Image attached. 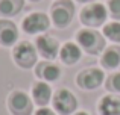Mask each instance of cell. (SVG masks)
Segmentation results:
<instances>
[{
  "label": "cell",
  "instance_id": "obj_1",
  "mask_svg": "<svg viewBox=\"0 0 120 115\" xmlns=\"http://www.w3.org/2000/svg\"><path fill=\"white\" fill-rule=\"evenodd\" d=\"M78 42L87 53H91V55L100 53L103 45H105V41H103L102 36L97 32L90 29H82L81 32H78Z\"/></svg>",
  "mask_w": 120,
  "mask_h": 115
},
{
  "label": "cell",
  "instance_id": "obj_2",
  "mask_svg": "<svg viewBox=\"0 0 120 115\" xmlns=\"http://www.w3.org/2000/svg\"><path fill=\"white\" fill-rule=\"evenodd\" d=\"M106 20V8L102 3H93L81 11V21L88 27H97Z\"/></svg>",
  "mask_w": 120,
  "mask_h": 115
},
{
  "label": "cell",
  "instance_id": "obj_3",
  "mask_svg": "<svg viewBox=\"0 0 120 115\" xmlns=\"http://www.w3.org/2000/svg\"><path fill=\"white\" fill-rule=\"evenodd\" d=\"M14 61L21 68L34 67L37 64V49L27 41L20 42L14 49Z\"/></svg>",
  "mask_w": 120,
  "mask_h": 115
},
{
  "label": "cell",
  "instance_id": "obj_4",
  "mask_svg": "<svg viewBox=\"0 0 120 115\" xmlns=\"http://www.w3.org/2000/svg\"><path fill=\"white\" fill-rule=\"evenodd\" d=\"M78 106L76 97L71 94L68 89H59L56 91V94L53 95V108L56 109V112L61 115H70L75 112Z\"/></svg>",
  "mask_w": 120,
  "mask_h": 115
},
{
  "label": "cell",
  "instance_id": "obj_5",
  "mask_svg": "<svg viewBox=\"0 0 120 115\" xmlns=\"http://www.w3.org/2000/svg\"><path fill=\"white\" fill-rule=\"evenodd\" d=\"M73 5H71L68 0H62V2H58L53 5L52 8V20L53 23L58 27H65L70 24L71 18H73Z\"/></svg>",
  "mask_w": 120,
  "mask_h": 115
},
{
  "label": "cell",
  "instance_id": "obj_6",
  "mask_svg": "<svg viewBox=\"0 0 120 115\" xmlns=\"http://www.w3.org/2000/svg\"><path fill=\"white\" fill-rule=\"evenodd\" d=\"M78 85L84 89H96L103 82V71L99 68H87L78 74Z\"/></svg>",
  "mask_w": 120,
  "mask_h": 115
},
{
  "label": "cell",
  "instance_id": "obj_7",
  "mask_svg": "<svg viewBox=\"0 0 120 115\" xmlns=\"http://www.w3.org/2000/svg\"><path fill=\"white\" fill-rule=\"evenodd\" d=\"M49 17L46 14H41V12H34V14L27 15L23 20V30L30 35H35V33L44 32V30L49 29Z\"/></svg>",
  "mask_w": 120,
  "mask_h": 115
},
{
  "label": "cell",
  "instance_id": "obj_8",
  "mask_svg": "<svg viewBox=\"0 0 120 115\" xmlns=\"http://www.w3.org/2000/svg\"><path fill=\"white\" fill-rule=\"evenodd\" d=\"M9 109L14 115H30L32 114V101L24 92L15 91L9 95Z\"/></svg>",
  "mask_w": 120,
  "mask_h": 115
},
{
  "label": "cell",
  "instance_id": "obj_9",
  "mask_svg": "<svg viewBox=\"0 0 120 115\" xmlns=\"http://www.w3.org/2000/svg\"><path fill=\"white\" fill-rule=\"evenodd\" d=\"M37 50L44 59H55L58 55V42L56 39L50 38V36H38L37 39Z\"/></svg>",
  "mask_w": 120,
  "mask_h": 115
},
{
  "label": "cell",
  "instance_id": "obj_10",
  "mask_svg": "<svg viewBox=\"0 0 120 115\" xmlns=\"http://www.w3.org/2000/svg\"><path fill=\"white\" fill-rule=\"evenodd\" d=\"M18 38V30L14 23L0 20V42L3 45H12Z\"/></svg>",
  "mask_w": 120,
  "mask_h": 115
},
{
  "label": "cell",
  "instance_id": "obj_11",
  "mask_svg": "<svg viewBox=\"0 0 120 115\" xmlns=\"http://www.w3.org/2000/svg\"><path fill=\"white\" fill-rule=\"evenodd\" d=\"M100 115H120V97L105 95L99 103Z\"/></svg>",
  "mask_w": 120,
  "mask_h": 115
},
{
  "label": "cell",
  "instance_id": "obj_12",
  "mask_svg": "<svg viewBox=\"0 0 120 115\" xmlns=\"http://www.w3.org/2000/svg\"><path fill=\"white\" fill-rule=\"evenodd\" d=\"M32 97L34 101L40 106H44L50 101V97H52V89L47 83L44 82H38L35 86L32 88Z\"/></svg>",
  "mask_w": 120,
  "mask_h": 115
},
{
  "label": "cell",
  "instance_id": "obj_13",
  "mask_svg": "<svg viewBox=\"0 0 120 115\" xmlns=\"http://www.w3.org/2000/svg\"><path fill=\"white\" fill-rule=\"evenodd\" d=\"M61 59L67 65H73L81 59V49L73 42H65L61 47Z\"/></svg>",
  "mask_w": 120,
  "mask_h": 115
},
{
  "label": "cell",
  "instance_id": "obj_14",
  "mask_svg": "<svg viewBox=\"0 0 120 115\" xmlns=\"http://www.w3.org/2000/svg\"><path fill=\"white\" fill-rule=\"evenodd\" d=\"M102 65L108 70L119 67L120 65V49L119 47H109L102 56Z\"/></svg>",
  "mask_w": 120,
  "mask_h": 115
},
{
  "label": "cell",
  "instance_id": "obj_15",
  "mask_svg": "<svg viewBox=\"0 0 120 115\" xmlns=\"http://www.w3.org/2000/svg\"><path fill=\"white\" fill-rule=\"evenodd\" d=\"M23 0H0V14L5 17H11L21 11Z\"/></svg>",
  "mask_w": 120,
  "mask_h": 115
},
{
  "label": "cell",
  "instance_id": "obj_16",
  "mask_svg": "<svg viewBox=\"0 0 120 115\" xmlns=\"http://www.w3.org/2000/svg\"><path fill=\"white\" fill-rule=\"evenodd\" d=\"M59 74H61L59 67H56V65H53V64H44L43 65V70L40 71V76L43 77V79L49 80V82L56 80L59 77Z\"/></svg>",
  "mask_w": 120,
  "mask_h": 115
},
{
  "label": "cell",
  "instance_id": "obj_17",
  "mask_svg": "<svg viewBox=\"0 0 120 115\" xmlns=\"http://www.w3.org/2000/svg\"><path fill=\"white\" fill-rule=\"evenodd\" d=\"M103 35L106 38H109L111 41L120 42V23L114 21V23H109L103 27Z\"/></svg>",
  "mask_w": 120,
  "mask_h": 115
},
{
  "label": "cell",
  "instance_id": "obj_18",
  "mask_svg": "<svg viewBox=\"0 0 120 115\" xmlns=\"http://www.w3.org/2000/svg\"><path fill=\"white\" fill-rule=\"evenodd\" d=\"M106 88L111 89V91L120 92V73L112 74L111 77L108 79V83H106Z\"/></svg>",
  "mask_w": 120,
  "mask_h": 115
},
{
  "label": "cell",
  "instance_id": "obj_19",
  "mask_svg": "<svg viewBox=\"0 0 120 115\" xmlns=\"http://www.w3.org/2000/svg\"><path fill=\"white\" fill-rule=\"evenodd\" d=\"M108 6H109L111 17L116 18V20H120V0H109Z\"/></svg>",
  "mask_w": 120,
  "mask_h": 115
},
{
  "label": "cell",
  "instance_id": "obj_20",
  "mask_svg": "<svg viewBox=\"0 0 120 115\" xmlns=\"http://www.w3.org/2000/svg\"><path fill=\"white\" fill-rule=\"evenodd\" d=\"M35 115H55V112L52 109H47V108H41L35 112Z\"/></svg>",
  "mask_w": 120,
  "mask_h": 115
},
{
  "label": "cell",
  "instance_id": "obj_21",
  "mask_svg": "<svg viewBox=\"0 0 120 115\" xmlns=\"http://www.w3.org/2000/svg\"><path fill=\"white\" fill-rule=\"evenodd\" d=\"M75 115H88V114H87V112H76Z\"/></svg>",
  "mask_w": 120,
  "mask_h": 115
},
{
  "label": "cell",
  "instance_id": "obj_22",
  "mask_svg": "<svg viewBox=\"0 0 120 115\" xmlns=\"http://www.w3.org/2000/svg\"><path fill=\"white\" fill-rule=\"evenodd\" d=\"M78 2H81V3H85V2H90V0H78Z\"/></svg>",
  "mask_w": 120,
  "mask_h": 115
}]
</instances>
